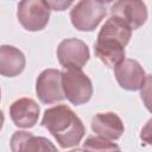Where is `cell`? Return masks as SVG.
<instances>
[{"instance_id": "cell-2", "label": "cell", "mask_w": 152, "mask_h": 152, "mask_svg": "<svg viewBox=\"0 0 152 152\" xmlns=\"http://www.w3.org/2000/svg\"><path fill=\"white\" fill-rule=\"evenodd\" d=\"M42 126L51 133L62 148L77 146L86 134L81 119L65 104H57L45 109Z\"/></svg>"}, {"instance_id": "cell-1", "label": "cell", "mask_w": 152, "mask_h": 152, "mask_svg": "<svg viewBox=\"0 0 152 152\" xmlns=\"http://www.w3.org/2000/svg\"><path fill=\"white\" fill-rule=\"evenodd\" d=\"M131 36V27L119 17L110 15L97 34L94 44L95 56L107 66L114 68L125 58V46Z\"/></svg>"}, {"instance_id": "cell-18", "label": "cell", "mask_w": 152, "mask_h": 152, "mask_svg": "<svg viewBox=\"0 0 152 152\" xmlns=\"http://www.w3.org/2000/svg\"><path fill=\"white\" fill-rule=\"evenodd\" d=\"M0 100H1V89H0Z\"/></svg>"}, {"instance_id": "cell-9", "label": "cell", "mask_w": 152, "mask_h": 152, "mask_svg": "<svg viewBox=\"0 0 152 152\" xmlns=\"http://www.w3.org/2000/svg\"><path fill=\"white\" fill-rule=\"evenodd\" d=\"M110 15L119 17L131 27V30H137L147 20V7L142 1L121 0L112 4Z\"/></svg>"}, {"instance_id": "cell-10", "label": "cell", "mask_w": 152, "mask_h": 152, "mask_svg": "<svg viewBox=\"0 0 152 152\" xmlns=\"http://www.w3.org/2000/svg\"><path fill=\"white\" fill-rule=\"evenodd\" d=\"M12 152H58L57 147L45 137H37L26 131H17L10 140Z\"/></svg>"}, {"instance_id": "cell-14", "label": "cell", "mask_w": 152, "mask_h": 152, "mask_svg": "<svg viewBox=\"0 0 152 152\" xmlns=\"http://www.w3.org/2000/svg\"><path fill=\"white\" fill-rule=\"evenodd\" d=\"M84 152H120L118 144L112 142L110 140L90 135L83 142Z\"/></svg>"}, {"instance_id": "cell-16", "label": "cell", "mask_w": 152, "mask_h": 152, "mask_svg": "<svg viewBox=\"0 0 152 152\" xmlns=\"http://www.w3.org/2000/svg\"><path fill=\"white\" fill-rule=\"evenodd\" d=\"M4 122H5V116H4V113L0 110V129H1L2 126H4Z\"/></svg>"}, {"instance_id": "cell-8", "label": "cell", "mask_w": 152, "mask_h": 152, "mask_svg": "<svg viewBox=\"0 0 152 152\" xmlns=\"http://www.w3.org/2000/svg\"><path fill=\"white\" fill-rule=\"evenodd\" d=\"M36 93L40 102L52 104L63 101L64 93L61 81V71L57 69L43 70L36 81Z\"/></svg>"}, {"instance_id": "cell-19", "label": "cell", "mask_w": 152, "mask_h": 152, "mask_svg": "<svg viewBox=\"0 0 152 152\" xmlns=\"http://www.w3.org/2000/svg\"><path fill=\"white\" fill-rule=\"evenodd\" d=\"M120 152H121V151H120Z\"/></svg>"}, {"instance_id": "cell-7", "label": "cell", "mask_w": 152, "mask_h": 152, "mask_svg": "<svg viewBox=\"0 0 152 152\" xmlns=\"http://www.w3.org/2000/svg\"><path fill=\"white\" fill-rule=\"evenodd\" d=\"M57 58L65 69H82L90 58V51L83 40L66 38L57 48Z\"/></svg>"}, {"instance_id": "cell-15", "label": "cell", "mask_w": 152, "mask_h": 152, "mask_svg": "<svg viewBox=\"0 0 152 152\" xmlns=\"http://www.w3.org/2000/svg\"><path fill=\"white\" fill-rule=\"evenodd\" d=\"M50 10L53 11H63L66 7L72 5V1H46Z\"/></svg>"}, {"instance_id": "cell-3", "label": "cell", "mask_w": 152, "mask_h": 152, "mask_svg": "<svg viewBox=\"0 0 152 152\" xmlns=\"http://www.w3.org/2000/svg\"><path fill=\"white\" fill-rule=\"evenodd\" d=\"M64 97L75 106L87 103L93 95V83L81 69H65L61 71Z\"/></svg>"}, {"instance_id": "cell-11", "label": "cell", "mask_w": 152, "mask_h": 152, "mask_svg": "<svg viewBox=\"0 0 152 152\" xmlns=\"http://www.w3.org/2000/svg\"><path fill=\"white\" fill-rule=\"evenodd\" d=\"M40 108L33 99L20 97L10 107V116L13 124L20 128L33 127L39 118Z\"/></svg>"}, {"instance_id": "cell-4", "label": "cell", "mask_w": 152, "mask_h": 152, "mask_svg": "<svg viewBox=\"0 0 152 152\" xmlns=\"http://www.w3.org/2000/svg\"><path fill=\"white\" fill-rule=\"evenodd\" d=\"M107 4L95 0L78 1L70 11V20L78 31H94L107 14Z\"/></svg>"}, {"instance_id": "cell-5", "label": "cell", "mask_w": 152, "mask_h": 152, "mask_svg": "<svg viewBox=\"0 0 152 152\" xmlns=\"http://www.w3.org/2000/svg\"><path fill=\"white\" fill-rule=\"evenodd\" d=\"M50 11L48 2L44 0H24L18 4V21L27 31H40L49 23Z\"/></svg>"}, {"instance_id": "cell-13", "label": "cell", "mask_w": 152, "mask_h": 152, "mask_svg": "<svg viewBox=\"0 0 152 152\" xmlns=\"http://www.w3.org/2000/svg\"><path fill=\"white\" fill-rule=\"evenodd\" d=\"M25 55L15 46L0 45V75L15 77L25 69Z\"/></svg>"}, {"instance_id": "cell-17", "label": "cell", "mask_w": 152, "mask_h": 152, "mask_svg": "<svg viewBox=\"0 0 152 152\" xmlns=\"http://www.w3.org/2000/svg\"><path fill=\"white\" fill-rule=\"evenodd\" d=\"M69 152H84V150H82V148H75V150H71Z\"/></svg>"}, {"instance_id": "cell-12", "label": "cell", "mask_w": 152, "mask_h": 152, "mask_svg": "<svg viewBox=\"0 0 152 152\" xmlns=\"http://www.w3.org/2000/svg\"><path fill=\"white\" fill-rule=\"evenodd\" d=\"M91 129L97 137L112 141V140H118L124 134L125 126L122 120L116 113L106 112V113H97L93 116Z\"/></svg>"}, {"instance_id": "cell-6", "label": "cell", "mask_w": 152, "mask_h": 152, "mask_svg": "<svg viewBox=\"0 0 152 152\" xmlns=\"http://www.w3.org/2000/svg\"><path fill=\"white\" fill-rule=\"evenodd\" d=\"M114 75L119 86L129 91L142 89L150 80V75H146L140 63L131 58H124L116 64L114 66Z\"/></svg>"}]
</instances>
